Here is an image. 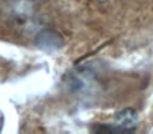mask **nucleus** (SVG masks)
Listing matches in <instances>:
<instances>
[{"mask_svg": "<svg viewBox=\"0 0 153 134\" xmlns=\"http://www.w3.org/2000/svg\"><path fill=\"white\" fill-rule=\"evenodd\" d=\"M97 2H99V4H104V2H109V0H97Z\"/></svg>", "mask_w": 153, "mask_h": 134, "instance_id": "nucleus-2", "label": "nucleus"}, {"mask_svg": "<svg viewBox=\"0 0 153 134\" xmlns=\"http://www.w3.org/2000/svg\"><path fill=\"white\" fill-rule=\"evenodd\" d=\"M64 40L61 38V35H58L56 32H43V33H40V37H38V47L43 48V50L46 51H56L59 50L61 47H63Z\"/></svg>", "mask_w": 153, "mask_h": 134, "instance_id": "nucleus-1", "label": "nucleus"}]
</instances>
